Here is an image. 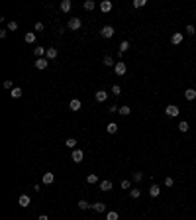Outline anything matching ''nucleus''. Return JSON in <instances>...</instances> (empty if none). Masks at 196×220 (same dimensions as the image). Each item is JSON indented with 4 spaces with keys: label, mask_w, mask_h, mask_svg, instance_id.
<instances>
[{
    "label": "nucleus",
    "mask_w": 196,
    "mask_h": 220,
    "mask_svg": "<svg viewBox=\"0 0 196 220\" xmlns=\"http://www.w3.org/2000/svg\"><path fill=\"white\" fill-rule=\"evenodd\" d=\"M165 114H167V116H171V118H177L178 114H181V108H178L177 104H169L167 108H165Z\"/></svg>",
    "instance_id": "f257e3e1"
},
{
    "label": "nucleus",
    "mask_w": 196,
    "mask_h": 220,
    "mask_svg": "<svg viewBox=\"0 0 196 220\" xmlns=\"http://www.w3.org/2000/svg\"><path fill=\"white\" fill-rule=\"evenodd\" d=\"M82 26V22H81V18H77V16H73L71 20H69V24H67V28L69 30H73V31H77L78 28Z\"/></svg>",
    "instance_id": "f03ea898"
},
{
    "label": "nucleus",
    "mask_w": 196,
    "mask_h": 220,
    "mask_svg": "<svg viewBox=\"0 0 196 220\" xmlns=\"http://www.w3.org/2000/svg\"><path fill=\"white\" fill-rule=\"evenodd\" d=\"M126 71H128V65H126L124 61H118V63L114 65V73L120 75V77H122V75H126Z\"/></svg>",
    "instance_id": "7ed1b4c3"
},
{
    "label": "nucleus",
    "mask_w": 196,
    "mask_h": 220,
    "mask_svg": "<svg viewBox=\"0 0 196 220\" xmlns=\"http://www.w3.org/2000/svg\"><path fill=\"white\" fill-rule=\"evenodd\" d=\"M114 34H116V30L112 28V26H104V28L100 30V35H102V37H106V39H110V37H112Z\"/></svg>",
    "instance_id": "20e7f679"
},
{
    "label": "nucleus",
    "mask_w": 196,
    "mask_h": 220,
    "mask_svg": "<svg viewBox=\"0 0 196 220\" xmlns=\"http://www.w3.org/2000/svg\"><path fill=\"white\" fill-rule=\"evenodd\" d=\"M71 159L75 163H81L82 159H84V152L82 149H73V153H71Z\"/></svg>",
    "instance_id": "39448f33"
},
{
    "label": "nucleus",
    "mask_w": 196,
    "mask_h": 220,
    "mask_svg": "<svg viewBox=\"0 0 196 220\" xmlns=\"http://www.w3.org/2000/svg\"><path fill=\"white\" fill-rule=\"evenodd\" d=\"M18 205L22 206V208H28V206L31 205V198H30L28 195H20V198H18Z\"/></svg>",
    "instance_id": "423d86ee"
},
{
    "label": "nucleus",
    "mask_w": 196,
    "mask_h": 220,
    "mask_svg": "<svg viewBox=\"0 0 196 220\" xmlns=\"http://www.w3.org/2000/svg\"><path fill=\"white\" fill-rule=\"evenodd\" d=\"M47 65H49V61H47L45 57H41V59H35V69H39V71H45Z\"/></svg>",
    "instance_id": "0eeeda50"
},
{
    "label": "nucleus",
    "mask_w": 196,
    "mask_h": 220,
    "mask_svg": "<svg viewBox=\"0 0 196 220\" xmlns=\"http://www.w3.org/2000/svg\"><path fill=\"white\" fill-rule=\"evenodd\" d=\"M69 108H71L73 112H77V110H81V108H82V102H81L78 98H73L71 102H69Z\"/></svg>",
    "instance_id": "6e6552de"
},
{
    "label": "nucleus",
    "mask_w": 196,
    "mask_h": 220,
    "mask_svg": "<svg viewBox=\"0 0 196 220\" xmlns=\"http://www.w3.org/2000/svg\"><path fill=\"white\" fill-rule=\"evenodd\" d=\"M182 39H184V35H182V31H174L173 37H171V41L174 45H178V44H182Z\"/></svg>",
    "instance_id": "1a4fd4ad"
},
{
    "label": "nucleus",
    "mask_w": 196,
    "mask_h": 220,
    "mask_svg": "<svg viewBox=\"0 0 196 220\" xmlns=\"http://www.w3.org/2000/svg\"><path fill=\"white\" fill-rule=\"evenodd\" d=\"M100 10H102L104 14H108L110 10H112V2H110V0H102V2H100Z\"/></svg>",
    "instance_id": "9d476101"
},
{
    "label": "nucleus",
    "mask_w": 196,
    "mask_h": 220,
    "mask_svg": "<svg viewBox=\"0 0 196 220\" xmlns=\"http://www.w3.org/2000/svg\"><path fill=\"white\" fill-rule=\"evenodd\" d=\"M98 187H100V191L108 193V191H112V181H100Z\"/></svg>",
    "instance_id": "9b49d317"
},
{
    "label": "nucleus",
    "mask_w": 196,
    "mask_h": 220,
    "mask_svg": "<svg viewBox=\"0 0 196 220\" xmlns=\"http://www.w3.org/2000/svg\"><path fill=\"white\" fill-rule=\"evenodd\" d=\"M57 55H59V49H57V47H47V53H45L47 59H55Z\"/></svg>",
    "instance_id": "f8f14e48"
},
{
    "label": "nucleus",
    "mask_w": 196,
    "mask_h": 220,
    "mask_svg": "<svg viewBox=\"0 0 196 220\" xmlns=\"http://www.w3.org/2000/svg\"><path fill=\"white\" fill-rule=\"evenodd\" d=\"M159 195H161V187H159V185H151V187H149V197L155 198V197H159Z\"/></svg>",
    "instance_id": "ddd939ff"
},
{
    "label": "nucleus",
    "mask_w": 196,
    "mask_h": 220,
    "mask_svg": "<svg viewBox=\"0 0 196 220\" xmlns=\"http://www.w3.org/2000/svg\"><path fill=\"white\" fill-rule=\"evenodd\" d=\"M59 8H61V12H69V10L73 8V2L71 0H63V2L59 4Z\"/></svg>",
    "instance_id": "4468645a"
},
{
    "label": "nucleus",
    "mask_w": 196,
    "mask_h": 220,
    "mask_svg": "<svg viewBox=\"0 0 196 220\" xmlns=\"http://www.w3.org/2000/svg\"><path fill=\"white\" fill-rule=\"evenodd\" d=\"M94 98H96L98 102H104V100L108 98V93H106V90H96V94H94Z\"/></svg>",
    "instance_id": "2eb2a0df"
},
{
    "label": "nucleus",
    "mask_w": 196,
    "mask_h": 220,
    "mask_svg": "<svg viewBox=\"0 0 196 220\" xmlns=\"http://www.w3.org/2000/svg\"><path fill=\"white\" fill-rule=\"evenodd\" d=\"M35 31H28V34L24 35V39H26V44H35Z\"/></svg>",
    "instance_id": "dca6fc26"
},
{
    "label": "nucleus",
    "mask_w": 196,
    "mask_h": 220,
    "mask_svg": "<svg viewBox=\"0 0 196 220\" xmlns=\"http://www.w3.org/2000/svg\"><path fill=\"white\" fill-rule=\"evenodd\" d=\"M77 205H78V208H81V210H88V208H92V205H90L88 201H84V198H81Z\"/></svg>",
    "instance_id": "f3484780"
},
{
    "label": "nucleus",
    "mask_w": 196,
    "mask_h": 220,
    "mask_svg": "<svg viewBox=\"0 0 196 220\" xmlns=\"http://www.w3.org/2000/svg\"><path fill=\"white\" fill-rule=\"evenodd\" d=\"M86 183H88V185H96V183H100V181H98V175H96V173L86 175Z\"/></svg>",
    "instance_id": "a211bd4d"
},
{
    "label": "nucleus",
    "mask_w": 196,
    "mask_h": 220,
    "mask_svg": "<svg viewBox=\"0 0 196 220\" xmlns=\"http://www.w3.org/2000/svg\"><path fill=\"white\" fill-rule=\"evenodd\" d=\"M184 98H186V100H194L196 98V90L194 89H186V90H184Z\"/></svg>",
    "instance_id": "6ab92c4d"
},
{
    "label": "nucleus",
    "mask_w": 196,
    "mask_h": 220,
    "mask_svg": "<svg viewBox=\"0 0 196 220\" xmlns=\"http://www.w3.org/2000/svg\"><path fill=\"white\" fill-rule=\"evenodd\" d=\"M128 49H130V41H128V39H124V41H122V44H120V47H118L120 55H122V53H126Z\"/></svg>",
    "instance_id": "aec40b11"
},
{
    "label": "nucleus",
    "mask_w": 196,
    "mask_h": 220,
    "mask_svg": "<svg viewBox=\"0 0 196 220\" xmlns=\"http://www.w3.org/2000/svg\"><path fill=\"white\" fill-rule=\"evenodd\" d=\"M92 208H94V210H96V212H106V205H104V202H94V205H92Z\"/></svg>",
    "instance_id": "412c9836"
},
{
    "label": "nucleus",
    "mask_w": 196,
    "mask_h": 220,
    "mask_svg": "<svg viewBox=\"0 0 196 220\" xmlns=\"http://www.w3.org/2000/svg\"><path fill=\"white\" fill-rule=\"evenodd\" d=\"M53 181H55V175L53 173H43V183L45 185H51Z\"/></svg>",
    "instance_id": "4be33fe9"
},
{
    "label": "nucleus",
    "mask_w": 196,
    "mask_h": 220,
    "mask_svg": "<svg viewBox=\"0 0 196 220\" xmlns=\"http://www.w3.org/2000/svg\"><path fill=\"white\" fill-rule=\"evenodd\" d=\"M106 132H108V134H116V132H118V124H116V122H110V124L106 126Z\"/></svg>",
    "instance_id": "5701e85b"
},
{
    "label": "nucleus",
    "mask_w": 196,
    "mask_h": 220,
    "mask_svg": "<svg viewBox=\"0 0 196 220\" xmlns=\"http://www.w3.org/2000/svg\"><path fill=\"white\" fill-rule=\"evenodd\" d=\"M34 53H35V57H38V59H41V57H43L45 53H47V49H45V47H35Z\"/></svg>",
    "instance_id": "b1692460"
},
{
    "label": "nucleus",
    "mask_w": 196,
    "mask_h": 220,
    "mask_svg": "<svg viewBox=\"0 0 196 220\" xmlns=\"http://www.w3.org/2000/svg\"><path fill=\"white\" fill-rule=\"evenodd\" d=\"M141 179H143V173H141V171H134V173H131V181H135V183H139Z\"/></svg>",
    "instance_id": "393cba45"
},
{
    "label": "nucleus",
    "mask_w": 196,
    "mask_h": 220,
    "mask_svg": "<svg viewBox=\"0 0 196 220\" xmlns=\"http://www.w3.org/2000/svg\"><path fill=\"white\" fill-rule=\"evenodd\" d=\"M82 8H84V10H88V12H92V10H94V8H96V4H94V2H92V0H86V2H84V4H82Z\"/></svg>",
    "instance_id": "a878e982"
},
{
    "label": "nucleus",
    "mask_w": 196,
    "mask_h": 220,
    "mask_svg": "<svg viewBox=\"0 0 196 220\" xmlns=\"http://www.w3.org/2000/svg\"><path fill=\"white\" fill-rule=\"evenodd\" d=\"M10 96H12V98H20V96H22V89H20V87H14L12 93H10Z\"/></svg>",
    "instance_id": "bb28decb"
},
{
    "label": "nucleus",
    "mask_w": 196,
    "mask_h": 220,
    "mask_svg": "<svg viewBox=\"0 0 196 220\" xmlns=\"http://www.w3.org/2000/svg\"><path fill=\"white\" fill-rule=\"evenodd\" d=\"M106 220H120V214L116 210H110L108 214H106Z\"/></svg>",
    "instance_id": "cd10ccee"
},
{
    "label": "nucleus",
    "mask_w": 196,
    "mask_h": 220,
    "mask_svg": "<svg viewBox=\"0 0 196 220\" xmlns=\"http://www.w3.org/2000/svg\"><path fill=\"white\" fill-rule=\"evenodd\" d=\"M188 128H190V124L186 120H182V122H178V130L181 132H188Z\"/></svg>",
    "instance_id": "c85d7f7f"
},
{
    "label": "nucleus",
    "mask_w": 196,
    "mask_h": 220,
    "mask_svg": "<svg viewBox=\"0 0 196 220\" xmlns=\"http://www.w3.org/2000/svg\"><path fill=\"white\" fill-rule=\"evenodd\" d=\"M102 63H104V65H106V67H114V65H116V63H114V59H112V57H110V55H106V57H104V61H102Z\"/></svg>",
    "instance_id": "c756f323"
},
{
    "label": "nucleus",
    "mask_w": 196,
    "mask_h": 220,
    "mask_svg": "<svg viewBox=\"0 0 196 220\" xmlns=\"http://www.w3.org/2000/svg\"><path fill=\"white\" fill-rule=\"evenodd\" d=\"M65 146H67V147H71V149H75V146H77V139H75V138H69L67 142H65Z\"/></svg>",
    "instance_id": "7c9ffc66"
},
{
    "label": "nucleus",
    "mask_w": 196,
    "mask_h": 220,
    "mask_svg": "<svg viewBox=\"0 0 196 220\" xmlns=\"http://www.w3.org/2000/svg\"><path fill=\"white\" fill-rule=\"evenodd\" d=\"M130 197L131 198H139L141 197V191L139 189H130Z\"/></svg>",
    "instance_id": "2f4dec72"
},
{
    "label": "nucleus",
    "mask_w": 196,
    "mask_h": 220,
    "mask_svg": "<svg viewBox=\"0 0 196 220\" xmlns=\"http://www.w3.org/2000/svg\"><path fill=\"white\" fill-rule=\"evenodd\" d=\"M118 112H120V114H122V116H128V114H130V112H131V108H130V106H126V104H124V106H122V108H120Z\"/></svg>",
    "instance_id": "473e14b6"
},
{
    "label": "nucleus",
    "mask_w": 196,
    "mask_h": 220,
    "mask_svg": "<svg viewBox=\"0 0 196 220\" xmlns=\"http://www.w3.org/2000/svg\"><path fill=\"white\" fill-rule=\"evenodd\" d=\"M131 6H134V8H143V6H145V0H134V2H131Z\"/></svg>",
    "instance_id": "72a5a7b5"
},
{
    "label": "nucleus",
    "mask_w": 196,
    "mask_h": 220,
    "mask_svg": "<svg viewBox=\"0 0 196 220\" xmlns=\"http://www.w3.org/2000/svg\"><path fill=\"white\" fill-rule=\"evenodd\" d=\"M112 94L114 96H120L122 94V87H120V85H114V87H112Z\"/></svg>",
    "instance_id": "f704fd0d"
},
{
    "label": "nucleus",
    "mask_w": 196,
    "mask_h": 220,
    "mask_svg": "<svg viewBox=\"0 0 196 220\" xmlns=\"http://www.w3.org/2000/svg\"><path fill=\"white\" fill-rule=\"evenodd\" d=\"M186 34H188V35H194V34H196V28H194L192 24H188V26H186Z\"/></svg>",
    "instance_id": "c9c22d12"
},
{
    "label": "nucleus",
    "mask_w": 196,
    "mask_h": 220,
    "mask_svg": "<svg viewBox=\"0 0 196 220\" xmlns=\"http://www.w3.org/2000/svg\"><path fill=\"white\" fill-rule=\"evenodd\" d=\"M173 185H174L173 177H165V187H167V189H169V187H173Z\"/></svg>",
    "instance_id": "e433bc0d"
},
{
    "label": "nucleus",
    "mask_w": 196,
    "mask_h": 220,
    "mask_svg": "<svg viewBox=\"0 0 196 220\" xmlns=\"http://www.w3.org/2000/svg\"><path fill=\"white\" fill-rule=\"evenodd\" d=\"M18 30V22H10L8 24V31H16Z\"/></svg>",
    "instance_id": "4c0bfd02"
},
{
    "label": "nucleus",
    "mask_w": 196,
    "mask_h": 220,
    "mask_svg": "<svg viewBox=\"0 0 196 220\" xmlns=\"http://www.w3.org/2000/svg\"><path fill=\"white\" fill-rule=\"evenodd\" d=\"M130 187H131V181H128V179L122 181V189H130Z\"/></svg>",
    "instance_id": "58836bf2"
},
{
    "label": "nucleus",
    "mask_w": 196,
    "mask_h": 220,
    "mask_svg": "<svg viewBox=\"0 0 196 220\" xmlns=\"http://www.w3.org/2000/svg\"><path fill=\"white\" fill-rule=\"evenodd\" d=\"M4 89H12V81H10V79H8V81H4Z\"/></svg>",
    "instance_id": "ea45409f"
},
{
    "label": "nucleus",
    "mask_w": 196,
    "mask_h": 220,
    "mask_svg": "<svg viewBox=\"0 0 196 220\" xmlns=\"http://www.w3.org/2000/svg\"><path fill=\"white\" fill-rule=\"evenodd\" d=\"M41 30H43V24L38 22V24H35V31H41Z\"/></svg>",
    "instance_id": "a19ab883"
},
{
    "label": "nucleus",
    "mask_w": 196,
    "mask_h": 220,
    "mask_svg": "<svg viewBox=\"0 0 196 220\" xmlns=\"http://www.w3.org/2000/svg\"><path fill=\"white\" fill-rule=\"evenodd\" d=\"M8 35V30H0V37H6Z\"/></svg>",
    "instance_id": "79ce46f5"
},
{
    "label": "nucleus",
    "mask_w": 196,
    "mask_h": 220,
    "mask_svg": "<svg viewBox=\"0 0 196 220\" xmlns=\"http://www.w3.org/2000/svg\"><path fill=\"white\" fill-rule=\"evenodd\" d=\"M118 110H120L118 106H114V104H112V106H110V110H108V112H118Z\"/></svg>",
    "instance_id": "37998d69"
},
{
    "label": "nucleus",
    "mask_w": 196,
    "mask_h": 220,
    "mask_svg": "<svg viewBox=\"0 0 196 220\" xmlns=\"http://www.w3.org/2000/svg\"><path fill=\"white\" fill-rule=\"evenodd\" d=\"M38 220H49V218H47V216H45V214H41V216H39Z\"/></svg>",
    "instance_id": "c03bdc74"
},
{
    "label": "nucleus",
    "mask_w": 196,
    "mask_h": 220,
    "mask_svg": "<svg viewBox=\"0 0 196 220\" xmlns=\"http://www.w3.org/2000/svg\"><path fill=\"white\" fill-rule=\"evenodd\" d=\"M194 16H196V10H194Z\"/></svg>",
    "instance_id": "a18cd8bd"
},
{
    "label": "nucleus",
    "mask_w": 196,
    "mask_h": 220,
    "mask_svg": "<svg viewBox=\"0 0 196 220\" xmlns=\"http://www.w3.org/2000/svg\"><path fill=\"white\" fill-rule=\"evenodd\" d=\"M194 90H196V85H194Z\"/></svg>",
    "instance_id": "49530a36"
}]
</instances>
